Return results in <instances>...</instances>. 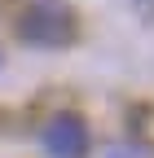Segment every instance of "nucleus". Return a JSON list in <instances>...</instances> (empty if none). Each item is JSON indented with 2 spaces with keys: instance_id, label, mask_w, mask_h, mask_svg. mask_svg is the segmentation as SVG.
I'll return each instance as SVG.
<instances>
[{
  "instance_id": "nucleus-2",
  "label": "nucleus",
  "mask_w": 154,
  "mask_h": 158,
  "mask_svg": "<svg viewBox=\"0 0 154 158\" xmlns=\"http://www.w3.org/2000/svg\"><path fill=\"white\" fill-rule=\"evenodd\" d=\"M40 145L49 158H84L88 154V123L79 114H53L40 132Z\"/></svg>"
},
{
  "instance_id": "nucleus-1",
  "label": "nucleus",
  "mask_w": 154,
  "mask_h": 158,
  "mask_svg": "<svg viewBox=\"0 0 154 158\" xmlns=\"http://www.w3.org/2000/svg\"><path fill=\"white\" fill-rule=\"evenodd\" d=\"M18 35L40 48H66L75 40V13L66 0H27L18 18Z\"/></svg>"
},
{
  "instance_id": "nucleus-3",
  "label": "nucleus",
  "mask_w": 154,
  "mask_h": 158,
  "mask_svg": "<svg viewBox=\"0 0 154 158\" xmlns=\"http://www.w3.org/2000/svg\"><path fill=\"white\" fill-rule=\"evenodd\" d=\"M106 158H145V154H141V149H110Z\"/></svg>"
}]
</instances>
